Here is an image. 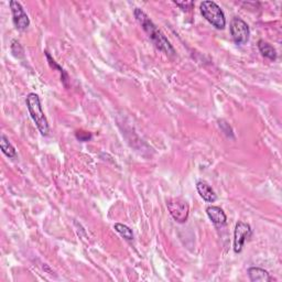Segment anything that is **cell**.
Returning <instances> with one entry per match:
<instances>
[{
	"mask_svg": "<svg viewBox=\"0 0 282 282\" xmlns=\"http://www.w3.org/2000/svg\"><path fill=\"white\" fill-rule=\"evenodd\" d=\"M133 13H135V18L137 19V21L139 22L140 26H142V29L145 30V32L148 34V37L150 38L152 43L154 44L156 49H159L160 51L164 52L165 54L169 55L176 54V51H174L172 44L170 43L169 40L165 38V35L158 29V26L152 22L150 18L147 16V13L145 11H142L139 8H136Z\"/></svg>",
	"mask_w": 282,
	"mask_h": 282,
	"instance_id": "cell-1",
	"label": "cell"
},
{
	"mask_svg": "<svg viewBox=\"0 0 282 282\" xmlns=\"http://www.w3.org/2000/svg\"><path fill=\"white\" fill-rule=\"evenodd\" d=\"M26 108L29 110L30 117L32 118L35 126L39 129V131L41 132L42 136H48L49 132H50V127H49L48 119L42 110L41 102H40L39 96L34 93H30L29 95L26 96Z\"/></svg>",
	"mask_w": 282,
	"mask_h": 282,
	"instance_id": "cell-2",
	"label": "cell"
},
{
	"mask_svg": "<svg viewBox=\"0 0 282 282\" xmlns=\"http://www.w3.org/2000/svg\"><path fill=\"white\" fill-rule=\"evenodd\" d=\"M201 13L215 28L223 30L226 26L225 15H224L221 7L214 1H203L201 3Z\"/></svg>",
	"mask_w": 282,
	"mask_h": 282,
	"instance_id": "cell-3",
	"label": "cell"
},
{
	"mask_svg": "<svg viewBox=\"0 0 282 282\" xmlns=\"http://www.w3.org/2000/svg\"><path fill=\"white\" fill-rule=\"evenodd\" d=\"M167 206L173 219L183 224L187 221L190 214V206L185 200L181 198H172L167 200Z\"/></svg>",
	"mask_w": 282,
	"mask_h": 282,
	"instance_id": "cell-4",
	"label": "cell"
},
{
	"mask_svg": "<svg viewBox=\"0 0 282 282\" xmlns=\"http://www.w3.org/2000/svg\"><path fill=\"white\" fill-rule=\"evenodd\" d=\"M231 38L234 40V42L238 46H244L248 42L249 35H250V30L248 25L246 22L240 19V18H232V20L231 22Z\"/></svg>",
	"mask_w": 282,
	"mask_h": 282,
	"instance_id": "cell-5",
	"label": "cell"
},
{
	"mask_svg": "<svg viewBox=\"0 0 282 282\" xmlns=\"http://www.w3.org/2000/svg\"><path fill=\"white\" fill-rule=\"evenodd\" d=\"M252 235L253 230L249 224H246L244 222H238L236 224L234 231V252L236 254L241 253L245 241L250 238Z\"/></svg>",
	"mask_w": 282,
	"mask_h": 282,
	"instance_id": "cell-6",
	"label": "cell"
},
{
	"mask_svg": "<svg viewBox=\"0 0 282 282\" xmlns=\"http://www.w3.org/2000/svg\"><path fill=\"white\" fill-rule=\"evenodd\" d=\"M9 4H10L12 20H13V24H15L16 26V28L20 31H25L28 29L30 26V20H29V17L26 16L24 7L21 6V3L12 0V1L9 2Z\"/></svg>",
	"mask_w": 282,
	"mask_h": 282,
	"instance_id": "cell-7",
	"label": "cell"
},
{
	"mask_svg": "<svg viewBox=\"0 0 282 282\" xmlns=\"http://www.w3.org/2000/svg\"><path fill=\"white\" fill-rule=\"evenodd\" d=\"M196 190H198L201 198H202L205 202L214 203L215 201L217 200L216 193H215L212 186L209 185L206 181L201 180L196 183Z\"/></svg>",
	"mask_w": 282,
	"mask_h": 282,
	"instance_id": "cell-8",
	"label": "cell"
},
{
	"mask_svg": "<svg viewBox=\"0 0 282 282\" xmlns=\"http://www.w3.org/2000/svg\"><path fill=\"white\" fill-rule=\"evenodd\" d=\"M206 214L212 223L217 226H223L226 224L227 217L223 209L218 206H208L206 208Z\"/></svg>",
	"mask_w": 282,
	"mask_h": 282,
	"instance_id": "cell-9",
	"label": "cell"
},
{
	"mask_svg": "<svg viewBox=\"0 0 282 282\" xmlns=\"http://www.w3.org/2000/svg\"><path fill=\"white\" fill-rule=\"evenodd\" d=\"M248 277L250 281L253 282H269L272 278L267 270L262 269V268L258 267H252L248 269Z\"/></svg>",
	"mask_w": 282,
	"mask_h": 282,
	"instance_id": "cell-10",
	"label": "cell"
},
{
	"mask_svg": "<svg viewBox=\"0 0 282 282\" xmlns=\"http://www.w3.org/2000/svg\"><path fill=\"white\" fill-rule=\"evenodd\" d=\"M258 49L261 54L267 57V59H269L270 61L277 60V51L270 43L263 41V40H260V41L258 42Z\"/></svg>",
	"mask_w": 282,
	"mask_h": 282,
	"instance_id": "cell-11",
	"label": "cell"
},
{
	"mask_svg": "<svg viewBox=\"0 0 282 282\" xmlns=\"http://www.w3.org/2000/svg\"><path fill=\"white\" fill-rule=\"evenodd\" d=\"M0 149H1L2 154L7 155L8 158H15L17 155L15 147L11 145V142L9 141L8 138L4 135H1V138H0Z\"/></svg>",
	"mask_w": 282,
	"mask_h": 282,
	"instance_id": "cell-12",
	"label": "cell"
},
{
	"mask_svg": "<svg viewBox=\"0 0 282 282\" xmlns=\"http://www.w3.org/2000/svg\"><path fill=\"white\" fill-rule=\"evenodd\" d=\"M114 228H115V231H117L120 236H123L125 239H127V240L133 239V232L128 226L124 225V224L117 223L114 225Z\"/></svg>",
	"mask_w": 282,
	"mask_h": 282,
	"instance_id": "cell-13",
	"label": "cell"
},
{
	"mask_svg": "<svg viewBox=\"0 0 282 282\" xmlns=\"http://www.w3.org/2000/svg\"><path fill=\"white\" fill-rule=\"evenodd\" d=\"M46 53V55H47V57H48V61H49V63H50V65L52 66V68H54V69H57L59 70V72L61 73V75H62V80H63L64 82V85L66 87H68V80H69V76H68V74H66V72L61 68L60 65H57L56 64V62L52 59L51 57V55L49 54V52H44Z\"/></svg>",
	"mask_w": 282,
	"mask_h": 282,
	"instance_id": "cell-14",
	"label": "cell"
},
{
	"mask_svg": "<svg viewBox=\"0 0 282 282\" xmlns=\"http://www.w3.org/2000/svg\"><path fill=\"white\" fill-rule=\"evenodd\" d=\"M75 136L76 138L79 141H82V142H86L88 140H91L92 139V133L91 132H88V131H83V130H78V131H76L75 132Z\"/></svg>",
	"mask_w": 282,
	"mask_h": 282,
	"instance_id": "cell-15",
	"label": "cell"
},
{
	"mask_svg": "<svg viewBox=\"0 0 282 282\" xmlns=\"http://www.w3.org/2000/svg\"><path fill=\"white\" fill-rule=\"evenodd\" d=\"M218 124H219V127L222 128V130L225 132L228 137L231 136L232 138H234V136H232V130H231V128L230 126V124H227L225 120H218Z\"/></svg>",
	"mask_w": 282,
	"mask_h": 282,
	"instance_id": "cell-16",
	"label": "cell"
},
{
	"mask_svg": "<svg viewBox=\"0 0 282 282\" xmlns=\"http://www.w3.org/2000/svg\"><path fill=\"white\" fill-rule=\"evenodd\" d=\"M174 3H176L178 7H180L182 10H184V11H190L191 9H193V6H194L193 1H183V2L174 1Z\"/></svg>",
	"mask_w": 282,
	"mask_h": 282,
	"instance_id": "cell-17",
	"label": "cell"
}]
</instances>
